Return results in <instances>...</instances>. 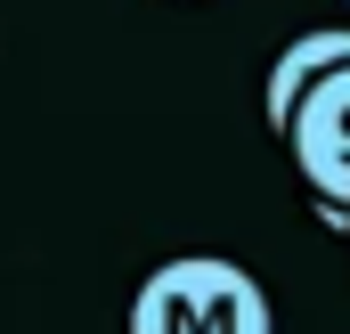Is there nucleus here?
Here are the masks:
<instances>
[{
	"label": "nucleus",
	"instance_id": "nucleus-1",
	"mask_svg": "<svg viewBox=\"0 0 350 334\" xmlns=\"http://www.w3.org/2000/svg\"><path fill=\"white\" fill-rule=\"evenodd\" d=\"M131 334H277L269 285L228 253H179L139 277Z\"/></svg>",
	"mask_w": 350,
	"mask_h": 334
},
{
	"label": "nucleus",
	"instance_id": "nucleus-2",
	"mask_svg": "<svg viewBox=\"0 0 350 334\" xmlns=\"http://www.w3.org/2000/svg\"><path fill=\"white\" fill-rule=\"evenodd\" d=\"M277 139H285L293 171L310 179L326 229H342V237H350V66H334V74H318V82L301 90Z\"/></svg>",
	"mask_w": 350,
	"mask_h": 334
},
{
	"label": "nucleus",
	"instance_id": "nucleus-3",
	"mask_svg": "<svg viewBox=\"0 0 350 334\" xmlns=\"http://www.w3.org/2000/svg\"><path fill=\"white\" fill-rule=\"evenodd\" d=\"M334 66H350V25H310V33H293V41L277 49V66H269V90H261L269 131H285L293 98L318 82V74H334Z\"/></svg>",
	"mask_w": 350,
	"mask_h": 334
}]
</instances>
